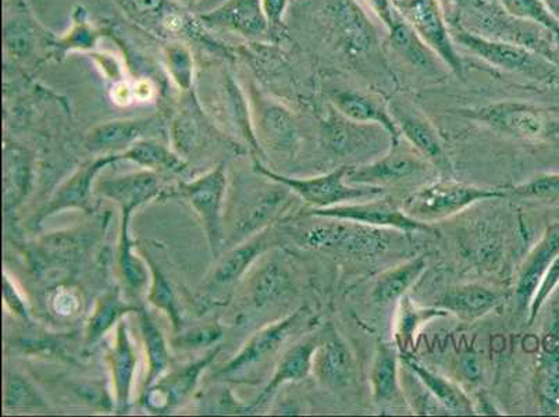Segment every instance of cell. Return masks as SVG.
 <instances>
[{"mask_svg": "<svg viewBox=\"0 0 559 417\" xmlns=\"http://www.w3.org/2000/svg\"><path fill=\"white\" fill-rule=\"evenodd\" d=\"M264 16L274 25L282 23L288 0H261Z\"/></svg>", "mask_w": 559, "mask_h": 417, "instance_id": "7dc6e473", "label": "cell"}, {"mask_svg": "<svg viewBox=\"0 0 559 417\" xmlns=\"http://www.w3.org/2000/svg\"><path fill=\"white\" fill-rule=\"evenodd\" d=\"M506 196V192L464 182L439 181L411 193L404 202L406 215L420 223L444 221L474 203Z\"/></svg>", "mask_w": 559, "mask_h": 417, "instance_id": "3957f363", "label": "cell"}, {"mask_svg": "<svg viewBox=\"0 0 559 417\" xmlns=\"http://www.w3.org/2000/svg\"><path fill=\"white\" fill-rule=\"evenodd\" d=\"M497 2L512 17L542 25L550 29L559 40V24L544 0H497Z\"/></svg>", "mask_w": 559, "mask_h": 417, "instance_id": "74e56055", "label": "cell"}, {"mask_svg": "<svg viewBox=\"0 0 559 417\" xmlns=\"http://www.w3.org/2000/svg\"><path fill=\"white\" fill-rule=\"evenodd\" d=\"M389 109L405 141L431 165L449 170L450 162L443 142L428 116L404 98L390 100Z\"/></svg>", "mask_w": 559, "mask_h": 417, "instance_id": "7c38bea8", "label": "cell"}, {"mask_svg": "<svg viewBox=\"0 0 559 417\" xmlns=\"http://www.w3.org/2000/svg\"><path fill=\"white\" fill-rule=\"evenodd\" d=\"M186 198L205 227L213 255H217L223 241V198L226 193V175L223 166H217L198 180L181 184Z\"/></svg>", "mask_w": 559, "mask_h": 417, "instance_id": "30bf717a", "label": "cell"}, {"mask_svg": "<svg viewBox=\"0 0 559 417\" xmlns=\"http://www.w3.org/2000/svg\"><path fill=\"white\" fill-rule=\"evenodd\" d=\"M370 384L376 402H389L399 393V355L388 344H380L370 371Z\"/></svg>", "mask_w": 559, "mask_h": 417, "instance_id": "f546056e", "label": "cell"}, {"mask_svg": "<svg viewBox=\"0 0 559 417\" xmlns=\"http://www.w3.org/2000/svg\"><path fill=\"white\" fill-rule=\"evenodd\" d=\"M111 371H114V381L117 402L121 410L129 405L132 380H134L136 369V355L132 347L129 329L121 322L117 329L116 345L110 355Z\"/></svg>", "mask_w": 559, "mask_h": 417, "instance_id": "484cf974", "label": "cell"}, {"mask_svg": "<svg viewBox=\"0 0 559 417\" xmlns=\"http://www.w3.org/2000/svg\"><path fill=\"white\" fill-rule=\"evenodd\" d=\"M323 134L326 136L328 145L335 154L342 155H354L376 150L383 136H390L383 127L357 123L340 114L334 106L328 119L324 120Z\"/></svg>", "mask_w": 559, "mask_h": 417, "instance_id": "4fadbf2b", "label": "cell"}, {"mask_svg": "<svg viewBox=\"0 0 559 417\" xmlns=\"http://www.w3.org/2000/svg\"><path fill=\"white\" fill-rule=\"evenodd\" d=\"M292 288V278L287 272L277 263H269L253 279L252 302L257 308L266 307L286 297Z\"/></svg>", "mask_w": 559, "mask_h": 417, "instance_id": "d6a6232c", "label": "cell"}, {"mask_svg": "<svg viewBox=\"0 0 559 417\" xmlns=\"http://www.w3.org/2000/svg\"><path fill=\"white\" fill-rule=\"evenodd\" d=\"M151 126L148 120H117L96 127L85 146L93 152L120 150L139 141Z\"/></svg>", "mask_w": 559, "mask_h": 417, "instance_id": "f1b7e54d", "label": "cell"}, {"mask_svg": "<svg viewBox=\"0 0 559 417\" xmlns=\"http://www.w3.org/2000/svg\"><path fill=\"white\" fill-rule=\"evenodd\" d=\"M394 3L445 68L456 78L465 79L464 63L451 37L449 20L439 0H394Z\"/></svg>", "mask_w": 559, "mask_h": 417, "instance_id": "5b68a950", "label": "cell"}, {"mask_svg": "<svg viewBox=\"0 0 559 417\" xmlns=\"http://www.w3.org/2000/svg\"><path fill=\"white\" fill-rule=\"evenodd\" d=\"M132 309L134 308L126 307L117 295H106V297L99 301L93 318L90 320L88 330H86L88 339L93 341V343L94 341L99 339L102 335L108 332L117 320Z\"/></svg>", "mask_w": 559, "mask_h": 417, "instance_id": "f35d334b", "label": "cell"}, {"mask_svg": "<svg viewBox=\"0 0 559 417\" xmlns=\"http://www.w3.org/2000/svg\"><path fill=\"white\" fill-rule=\"evenodd\" d=\"M559 255V222L543 234L542 240L533 248L521 269L516 284V298L522 308L531 305L538 283Z\"/></svg>", "mask_w": 559, "mask_h": 417, "instance_id": "e0dca14e", "label": "cell"}, {"mask_svg": "<svg viewBox=\"0 0 559 417\" xmlns=\"http://www.w3.org/2000/svg\"><path fill=\"white\" fill-rule=\"evenodd\" d=\"M286 201L287 192L282 190H273L259 195L255 201L248 203L246 211L242 212L237 231L240 233V236L257 231L277 215Z\"/></svg>", "mask_w": 559, "mask_h": 417, "instance_id": "e575fe53", "label": "cell"}, {"mask_svg": "<svg viewBox=\"0 0 559 417\" xmlns=\"http://www.w3.org/2000/svg\"><path fill=\"white\" fill-rule=\"evenodd\" d=\"M141 329L146 355H148L150 360V373L148 378H146V386H151L155 384L167 370V366H169V350H167L164 334H162L160 330L156 327V324L152 322L146 314H142Z\"/></svg>", "mask_w": 559, "mask_h": 417, "instance_id": "8d00e7d4", "label": "cell"}, {"mask_svg": "<svg viewBox=\"0 0 559 417\" xmlns=\"http://www.w3.org/2000/svg\"><path fill=\"white\" fill-rule=\"evenodd\" d=\"M544 2H546L548 10H550L554 19H556L559 24V0H544Z\"/></svg>", "mask_w": 559, "mask_h": 417, "instance_id": "816d5d0a", "label": "cell"}, {"mask_svg": "<svg viewBox=\"0 0 559 417\" xmlns=\"http://www.w3.org/2000/svg\"><path fill=\"white\" fill-rule=\"evenodd\" d=\"M28 182V163L20 150L7 151V205L19 202Z\"/></svg>", "mask_w": 559, "mask_h": 417, "instance_id": "ab89813d", "label": "cell"}, {"mask_svg": "<svg viewBox=\"0 0 559 417\" xmlns=\"http://www.w3.org/2000/svg\"><path fill=\"white\" fill-rule=\"evenodd\" d=\"M4 405H7V408L12 409L27 408V406L32 405L37 406L38 396L24 380L12 378L8 381Z\"/></svg>", "mask_w": 559, "mask_h": 417, "instance_id": "ee69618b", "label": "cell"}, {"mask_svg": "<svg viewBox=\"0 0 559 417\" xmlns=\"http://www.w3.org/2000/svg\"><path fill=\"white\" fill-rule=\"evenodd\" d=\"M439 2L444 9L447 20H450L459 16L467 8H471L476 0H439Z\"/></svg>", "mask_w": 559, "mask_h": 417, "instance_id": "681fc988", "label": "cell"}, {"mask_svg": "<svg viewBox=\"0 0 559 417\" xmlns=\"http://www.w3.org/2000/svg\"><path fill=\"white\" fill-rule=\"evenodd\" d=\"M320 341H322V335L312 334L289 348L280 360L271 383L264 386L262 394L253 402L252 408L266 404L280 385L307 379L308 374L311 373L314 350L318 349Z\"/></svg>", "mask_w": 559, "mask_h": 417, "instance_id": "ac0fdd59", "label": "cell"}, {"mask_svg": "<svg viewBox=\"0 0 559 417\" xmlns=\"http://www.w3.org/2000/svg\"><path fill=\"white\" fill-rule=\"evenodd\" d=\"M100 188L104 195L119 203L121 211L131 213L135 207L154 200L160 191V181L155 172L144 171L106 180Z\"/></svg>", "mask_w": 559, "mask_h": 417, "instance_id": "7402d4cb", "label": "cell"}, {"mask_svg": "<svg viewBox=\"0 0 559 417\" xmlns=\"http://www.w3.org/2000/svg\"><path fill=\"white\" fill-rule=\"evenodd\" d=\"M206 19L247 35L266 33L269 23L261 0H230Z\"/></svg>", "mask_w": 559, "mask_h": 417, "instance_id": "83f0119b", "label": "cell"}, {"mask_svg": "<svg viewBox=\"0 0 559 417\" xmlns=\"http://www.w3.org/2000/svg\"><path fill=\"white\" fill-rule=\"evenodd\" d=\"M384 28L388 32L391 48L411 68L426 75L443 73L444 63L419 37L408 20L403 16V13L396 14L388 25H384Z\"/></svg>", "mask_w": 559, "mask_h": 417, "instance_id": "5bb4252c", "label": "cell"}, {"mask_svg": "<svg viewBox=\"0 0 559 417\" xmlns=\"http://www.w3.org/2000/svg\"><path fill=\"white\" fill-rule=\"evenodd\" d=\"M263 248L262 238L249 241L246 246L233 249L227 257L217 264L212 282L215 286H227L240 278L252 262L259 257Z\"/></svg>", "mask_w": 559, "mask_h": 417, "instance_id": "d590c367", "label": "cell"}, {"mask_svg": "<svg viewBox=\"0 0 559 417\" xmlns=\"http://www.w3.org/2000/svg\"><path fill=\"white\" fill-rule=\"evenodd\" d=\"M445 310L440 308H419L414 301L404 295L400 299L394 324V341L396 349L403 355H408L415 348L419 330L430 320L447 317Z\"/></svg>", "mask_w": 559, "mask_h": 417, "instance_id": "cb8c5ba5", "label": "cell"}, {"mask_svg": "<svg viewBox=\"0 0 559 417\" xmlns=\"http://www.w3.org/2000/svg\"><path fill=\"white\" fill-rule=\"evenodd\" d=\"M406 369L416 376V379L426 386L429 394L439 402L447 412L452 414H472L471 400L467 398L464 391L459 385L451 383L449 379L443 378L439 373H435L418 360L409 358V355L403 356Z\"/></svg>", "mask_w": 559, "mask_h": 417, "instance_id": "603a6c76", "label": "cell"}, {"mask_svg": "<svg viewBox=\"0 0 559 417\" xmlns=\"http://www.w3.org/2000/svg\"><path fill=\"white\" fill-rule=\"evenodd\" d=\"M167 65H169L173 80L181 88H190L192 81V59L190 52L181 45H173L167 49Z\"/></svg>", "mask_w": 559, "mask_h": 417, "instance_id": "60d3db41", "label": "cell"}, {"mask_svg": "<svg viewBox=\"0 0 559 417\" xmlns=\"http://www.w3.org/2000/svg\"><path fill=\"white\" fill-rule=\"evenodd\" d=\"M354 358L347 344L338 335L320 341L313 355V373L324 385L343 389L354 373Z\"/></svg>", "mask_w": 559, "mask_h": 417, "instance_id": "d6986e66", "label": "cell"}, {"mask_svg": "<svg viewBox=\"0 0 559 417\" xmlns=\"http://www.w3.org/2000/svg\"><path fill=\"white\" fill-rule=\"evenodd\" d=\"M426 267H428V262L425 258L419 257L381 274L373 288V301L379 305L399 301L418 282Z\"/></svg>", "mask_w": 559, "mask_h": 417, "instance_id": "4316f807", "label": "cell"}, {"mask_svg": "<svg viewBox=\"0 0 559 417\" xmlns=\"http://www.w3.org/2000/svg\"><path fill=\"white\" fill-rule=\"evenodd\" d=\"M558 50H559V47H558Z\"/></svg>", "mask_w": 559, "mask_h": 417, "instance_id": "f5cc1de1", "label": "cell"}, {"mask_svg": "<svg viewBox=\"0 0 559 417\" xmlns=\"http://www.w3.org/2000/svg\"><path fill=\"white\" fill-rule=\"evenodd\" d=\"M449 23L460 24L467 32L480 37L520 45L550 60L559 68V40L556 35L542 25L512 17L498 2L476 0L459 16L450 19Z\"/></svg>", "mask_w": 559, "mask_h": 417, "instance_id": "6da1fadb", "label": "cell"}, {"mask_svg": "<svg viewBox=\"0 0 559 417\" xmlns=\"http://www.w3.org/2000/svg\"><path fill=\"white\" fill-rule=\"evenodd\" d=\"M516 195L527 198H548V200H558L559 198V175H542L533 180L513 188Z\"/></svg>", "mask_w": 559, "mask_h": 417, "instance_id": "7bdbcfd3", "label": "cell"}, {"mask_svg": "<svg viewBox=\"0 0 559 417\" xmlns=\"http://www.w3.org/2000/svg\"><path fill=\"white\" fill-rule=\"evenodd\" d=\"M217 349L213 350L206 358L201 359L200 362L188 366V368L180 371V373L171 376L169 380L162 381L159 386L152 390L148 394V398H146L148 400L146 404H148L150 408L154 410H166L179 404L181 400H185L186 396L194 390L198 376L215 359Z\"/></svg>", "mask_w": 559, "mask_h": 417, "instance_id": "d4e9b609", "label": "cell"}, {"mask_svg": "<svg viewBox=\"0 0 559 417\" xmlns=\"http://www.w3.org/2000/svg\"><path fill=\"white\" fill-rule=\"evenodd\" d=\"M120 157L150 167L152 170L181 172L186 169L185 162L179 156L156 141L139 140Z\"/></svg>", "mask_w": 559, "mask_h": 417, "instance_id": "1f68e13d", "label": "cell"}, {"mask_svg": "<svg viewBox=\"0 0 559 417\" xmlns=\"http://www.w3.org/2000/svg\"><path fill=\"white\" fill-rule=\"evenodd\" d=\"M349 169V166H342L337 170L319 177L292 178L276 175V172L258 166V171L288 188L289 191L297 193L313 208L334 207L355 201L373 200V198L383 195V188L381 187L348 184L345 178H347Z\"/></svg>", "mask_w": 559, "mask_h": 417, "instance_id": "277c9868", "label": "cell"}, {"mask_svg": "<svg viewBox=\"0 0 559 417\" xmlns=\"http://www.w3.org/2000/svg\"><path fill=\"white\" fill-rule=\"evenodd\" d=\"M120 159V155H110L100 157V159H96L95 162H91L88 165H85L83 169L75 172V175L71 177L58 192L55 193L52 200H50L44 211L40 212L38 221L52 215V213L64 211V208L70 207H80L88 211L91 184H93L94 177L98 175L102 169H105L106 166L110 165V163H115Z\"/></svg>", "mask_w": 559, "mask_h": 417, "instance_id": "44dd1931", "label": "cell"}, {"mask_svg": "<svg viewBox=\"0 0 559 417\" xmlns=\"http://www.w3.org/2000/svg\"><path fill=\"white\" fill-rule=\"evenodd\" d=\"M3 294H4V301H7L8 307L13 310V312H16L20 314V317H27V309H25V305L22 301V298L19 297V294L16 291V288L10 284L9 278L4 277L3 282Z\"/></svg>", "mask_w": 559, "mask_h": 417, "instance_id": "c3c4849f", "label": "cell"}, {"mask_svg": "<svg viewBox=\"0 0 559 417\" xmlns=\"http://www.w3.org/2000/svg\"><path fill=\"white\" fill-rule=\"evenodd\" d=\"M301 312L302 310H298L292 317L280 320V322L269 325V327L253 335L248 341L246 347L241 349V353L222 370L221 374H240L251 369L252 366L262 364L267 358H271L286 343L294 329L297 327L299 319H301Z\"/></svg>", "mask_w": 559, "mask_h": 417, "instance_id": "9a60e30c", "label": "cell"}, {"mask_svg": "<svg viewBox=\"0 0 559 417\" xmlns=\"http://www.w3.org/2000/svg\"><path fill=\"white\" fill-rule=\"evenodd\" d=\"M322 225L313 226L304 234L307 246L318 249L373 255L389 247V237L378 227L359 223L328 218Z\"/></svg>", "mask_w": 559, "mask_h": 417, "instance_id": "52a82bcc", "label": "cell"}, {"mask_svg": "<svg viewBox=\"0 0 559 417\" xmlns=\"http://www.w3.org/2000/svg\"><path fill=\"white\" fill-rule=\"evenodd\" d=\"M559 286V255L556 261L552 262L551 266L547 269V272L544 273L540 283L536 288L535 295H533L532 302L528 305V312H531V318H528V323L535 322L538 312H540L544 303L547 302V299L550 298V295L554 293V289H557Z\"/></svg>", "mask_w": 559, "mask_h": 417, "instance_id": "b9f144b4", "label": "cell"}, {"mask_svg": "<svg viewBox=\"0 0 559 417\" xmlns=\"http://www.w3.org/2000/svg\"><path fill=\"white\" fill-rule=\"evenodd\" d=\"M498 303H500V295L491 289L479 284H464V286L447 289L436 302V307L445 310L449 314H455L465 322H474L490 313Z\"/></svg>", "mask_w": 559, "mask_h": 417, "instance_id": "ffe728a7", "label": "cell"}, {"mask_svg": "<svg viewBox=\"0 0 559 417\" xmlns=\"http://www.w3.org/2000/svg\"><path fill=\"white\" fill-rule=\"evenodd\" d=\"M408 144V142H406ZM429 162L414 147L399 144L391 145L388 154L366 165L350 167L347 178L350 186L381 187L396 184L418 176L428 169Z\"/></svg>", "mask_w": 559, "mask_h": 417, "instance_id": "9c48e42d", "label": "cell"}, {"mask_svg": "<svg viewBox=\"0 0 559 417\" xmlns=\"http://www.w3.org/2000/svg\"><path fill=\"white\" fill-rule=\"evenodd\" d=\"M154 273L155 278L154 287H152L151 291V301L154 302L157 308L165 309L166 312L170 314L177 327V325H179V310H177L176 307L175 295H173L166 278L162 276L160 273H157L156 269H154Z\"/></svg>", "mask_w": 559, "mask_h": 417, "instance_id": "f6af8a7d", "label": "cell"}, {"mask_svg": "<svg viewBox=\"0 0 559 417\" xmlns=\"http://www.w3.org/2000/svg\"><path fill=\"white\" fill-rule=\"evenodd\" d=\"M130 3L140 13H155L164 7V0H130Z\"/></svg>", "mask_w": 559, "mask_h": 417, "instance_id": "f907efd6", "label": "cell"}, {"mask_svg": "<svg viewBox=\"0 0 559 417\" xmlns=\"http://www.w3.org/2000/svg\"><path fill=\"white\" fill-rule=\"evenodd\" d=\"M7 44L8 48L12 50L13 53L19 55L27 53L28 48L32 47V44H29V35L22 25H17V27L13 28L8 27Z\"/></svg>", "mask_w": 559, "mask_h": 417, "instance_id": "bcb514c9", "label": "cell"}, {"mask_svg": "<svg viewBox=\"0 0 559 417\" xmlns=\"http://www.w3.org/2000/svg\"><path fill=\"white\" fill-rule=\"evenodd\" d=\"M328 14L335 43L345 55L359 59L378 50V32L358 0H334Z\"/></svg>", "mask_w": 559, "mask_h": 417, "instance_id": "ba28073f", "label": "cell"}, {"mask_svg": "<svg viewBox=\"0 0 559 417\" xmlns=\"http://www.w3.org/2000/svg\"><path fill=\"white\" fill-rule=\"evenodd\" d=\"M264 139L274 150L292 151L297 144V126L283 106L269 105L262 117Z\"/></svg>", "mask_w": 559, "mask_h": 417, "instance_id": "836d02e7", "label": "cell"}, {"mask_svg": "<svg viewBox=\"0 0 559 417\" xmlns=\"http://www.w3.org/2000/svg\"><path fill=\"white\" fill-rule=\"evenodd\" d=\"M536 394L544 415L559 414V347L546 349L538 364Z\"/></svg>", "mask_w": 559, "mask_h": 417, "instance_id": "4dcf8cb0", "label": "cell"}, {"mask_svg": "<svg viewBox=\"0 0 559 417\" xmlns=\"http://www.w3.org/2000/svg\"><path fill=\"white\" fill-rule=\"evenodd\" d=\"M460 115L513 139L537 140L548 130V120L543 110L522 102H496L460 110Z\"/></svg>", "mask_w": 559, "mask_h": 417, "instance_id": "8992f818", "label": "cell"}, {"mask_svg": "<svg viewBox=\"0 0 559 417\" xmlns=\"http://www.w3.org/2000/svg\"><path fill=\"white\" fill-rule=\"evenodd\" d=\"M332 104L340 114L349 120L383 127L393 140L391 145L399 144L403 139L389 106L373 95L358 93L354 90L337 91L332 96Z\"/></svg>", "mask_w": 559, "mask_h": 417, "instance_id": "2e32d148", "label": "cell"}, {"mask_svg": "<svg viewBox=\"0 0 559 417\" xmlns=\"http://www.w3.org/2000/svg\"><path fill=\"white\" fill-rule=\"evenodd\" d=\"M309 216L340 218V221L359 223V225L370 227L394 228V230L406 234L430 230L426 223H420L406 215L404 208L391 205L385 201L376 200V198L372 201L345 203V205L328 208H313L312 212H309Z\"/></svg>", "mask_w": 559, "mask_h": 417, "instance_id": "8fae6325", "label": "cell"}, {"mask_svg": "<svg viewBox=\"0 0 559 417\" xmlns=\"http://www.w3.org/2000/svg\"><path fill=\"white\" fill-rule=\"evenodd\" d=\"M449 24L451 37L454 39L456 47L476 56L492 68L521 75V78L540 84L552 85L558 83V65L543 58V56L520 47V45L480 37V35L467 32L460 24Z\"/></svg>", "mask_w": 559, "mask_h": 417, "instance_id": "7a4b0ae2", "label": "cell"}]
</instances>
